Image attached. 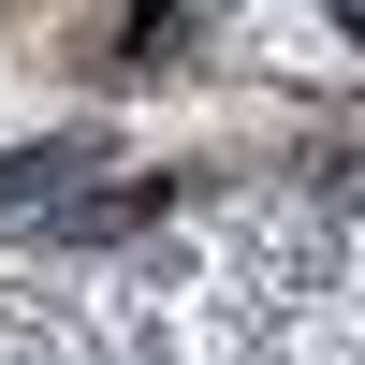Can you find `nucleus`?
Here are the masks:
<instances>
[{
  "label": "nucleus",
  "instance_id": "obj_1",
  "mask_svg": "<svg viewBox=\"0 0 365 365\" xmlns=\"http://www.w3.org/2000/svg\"><path fill=\"white\" fill-rule=\"evenodd\" d=\"M0 365H365V175L0 249Z\"/></svg>",
  "mask_w": 365,
  "mask_h": 365
}]
</instances>
